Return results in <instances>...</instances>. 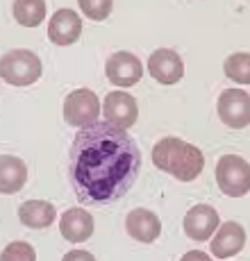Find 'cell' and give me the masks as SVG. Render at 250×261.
I'll return each instance as SVG.
<instances>
[{
    "instance_id": "30bf717a",
    "label": "cell",
    "mask_w": 250,
    "mask_h": 261,
    "mask_svg": "<svg viewBox=\"0 0 250 261\" xmlns=\"http://www.w3.org/2000/svg\"><path fill=\"white\" fill-rule=\"evenodd\" d=\"M246 245V229L234 220L221 223L218 229L214 232V237L209 239V250L216 259H230L234 254H239Z\"/></svg>"
},
{
    "instance_id": "5bb4252c",
    "label": "cell",
    "mask_w": 250,
    "mask_h": 261,
    "mask_svg": "<svg viewBox=\"0 0 250 261\" xmlns=\"http://www.w3.org/2000/svg\"><path fill=\"white\" fill-rule=\"evenodd\" d=\"M125 229H128L130 237L134 241H139V243H153V241H157L159 234H162V220H159V216L155 212L139 207L128 214V218H125Z\"/></svg>"
},
{
    "instance_id": "4fadbf2b",
    "label": "cell",
    "mask_w": 250,
    "mask_h": 261,
    "mask_svg": "<svg viewBox=\"0 0 250 261\" xmlns=\"http://www.w3.org/2000/svg\"><path fill=\"white\" fill-rule=\"evenodd\" d=\"M82 34V18L73 9H59L48 23V39L55 46H71Z\"/></svg>"
},
{
    "instance_id": "e0dca14e",
    "label": "cell",
    "mask_w": 250,
    "mask_h": 261,
    "mask_svg": "<svg viewBox=\"0 0 250 261\" xmlns=\"http://www.w3.org/2000/svg\"><path fill=\"white\" fill-rule=\"evenodd\" d=\"M14 18L23 28H37L46 18V0H14Z\"/></svg>"
},
{
    "instance_id": "9c48e42d",
    "label": "cell",
    "mask_w": 250,
    "mask_h": 261,
    "mask_svg": "<svg viewBox=\"0 0 250 261\" xmlns=\"http://www.w3.org/2000/svg\"><path fill=\"white\" fill-rule=\"evenodd\" d=\"M221 225V218H218V212L212 207V204H193L187 214H184V234H187L191 241H209L214 237V232Z\"/></svg>"
},
{
    "instance_id": "6da1fadb",
    "label": "cell",
    "mask_w": 250,
    "mask_h": 261,
    "mask_svg": "<svg viewBox=\"0 0 250 261\" xmlns=\"http://www.w3.org/2000/svg\"><path fill=\"white\" fill-rule=\"evenodd\" d=\"M139 168L137 141L105 120L80 129L71 145V179L84 204L100 207L123 198L137 182Z\"/></svg>"
},
{
    "instance_id": "8992f818",
    "label": "cell",
    "mask_w": 250,
    "mask_h": 261,
    "mask_svg": "<svg viewBox=\"0 0 250 261\" xmlns=\"http://www.w3.org/2000/svg\"><path fill=\"white\" fill-rule=\"evenodd\" d=\"M218 118L228 127L243 129L250 125V95L241 89H225L216 102Z\"/></svg>"
},
{
    "instance_id": "7c38bea8",
    "label": "cell",
    "mask_w": 250,
    "mask_h": 261,
    "mask_svg": "<svg viewBox=\"0 0 250 261\" xmlns=\"http://www.w3.org/2000/svg\"><path fill=\"white\" fill-rule=\"evenodd\" d=\"M93 229H96L93 216L82 207L66 209L59 218V232L68 243H84L93 237Z\"/></svg>"
},
{
    "instance_id": "44dd1931",
    "label": "cell",
    "mask_w": 250,
    "mask_h": 261,
    "mask_svg": "<svg viewBox=\"0 0 250 261\" xmlns=\"http://www.w3.org/2000/svg\"><path fill=\"white\" fill-rule=\"evenodd\" d=\"M62 261H96V257L89 250H71V252L64 254Z\"/></svg>"
},
{
    "instance_id": "3957f363",
    "label": "cell",
    "mask_w": 250,
    "mask_h": 261,
    "mask_svg": "<svg viewBox=\"0 0 250 261\" xmlns=\"http://www.w3.org/2000/svg\"><path fill=\"white\" fill-rule=\"evenodd\" d=\"M41 59L32 50H9L0 59V77L12 87H30L41 77Z\"/></svg>"
},
{
    "instance_id": "7402d4cb",
    "label": "cell",
    "mask_w": 250,
    "mask_h": 261,
    "mask_svg": "<svg viewBox=\"0 0 250 261\" xmlns=\"http://www.w3.org/2000/svg\"><path fill=\"white\" fill-rule=\"evenodd\" d=\"M180 261H212V257L207 252H203V250H189Z\"/></svg>"
},
{
    "instance_id": "2e32d148",
    "label": "cell",
    "mask_w": 250,
    "mask_h": 261,
    "mask_svg": "<svg viewBox=\"0 0 250 261\" xmlns=\"http://www.w3.org/2000/svg\"><path fill=\"white\" fill-rule=\"evenodd\" d=\"M57 218V209L48 200H25L18 207V220L30 229H46Z\"/></svg>"
},
{
    "instance_id": "5b68a950",
    "label": "cell",
    "mask_w": 250,
    "mask_h": 261,
    "mask_svg": "<svg viewBox=\"0 0 250 261\" xmlns=\"http://www.w3.org/2000/svg\"><path fill=\"white\" fill-rule=\"evenodd\" d=\"M100 114H103L100 100L91 89H75L64 100V120L71 127H89V125L98 123Z\"/></svg>"
},
{
    "instance_id": "d6986e66",
    "label": "cell",
    "mask_w": 250,
    "mask_h": 261,
    "mask_svg": "<svg viewBox=\"0 0 250 261\" xmlns=\"http://www.w3.org/2000/svg\"><path fill=\"white\" fill-rule=\"evenodd\" d=\"M0 261H37V250L25 241H12L3 250Z\"/></svg>"
},
{
    "instance_id": "52a82bcc",
    "label": "cell",
    "mask_w": 250,
    "mask_h": 261,
    "mask_svg": "<svg viewBox=\"0 0 250 261\" xmlns=\"http://www.w3.org/2000/svg\"><path fill=\"white\" fill-rule=\"evenodd\" d=\"M103 116H105V123L114 125L118 129H125L128 132L139 118V105L137 100L132 98L130 93L125 91H112L107 93L103 102Z\"/></svg>"
},
{
    "instance_id": "7a4b0ae2",
    "label": "cell",
    "mask_w": 250,
    "mask_h": 261,
    "mask_svg": "<svg viewBox=\"0 0 250 261\" xmlns=\"http://www.w3.org/2000/svg\"><path fill=\"white\" fill-rule=\"evenodd\" d=\"M153 164L180 182H193L205 168V157L193 143L178 137L159 139L153 148Z\"/></svg>"
},
{
    "instance_id": "8fae6325",
    "label": "cell",
    "mask_w": 250,
    "mask_h": 261,
    "mask_svg": "<svg viewBox=\"0 0 250 261\" xmlns=\"http://www.w3.org/2000/svg\"><path fill=\"white\" fill-rule=\"evenodd\" d=\"M148 73L159 84H178L184 75V64L171 48H157L148 57Z\"/></svg>"
},
{
    "instance_id": "ac0fdd59",
    "label": "cell",
    "mask_w": 250,
    "mask_h": 261,
    "mask_svg": "<svg viewBox=\"0 0 250 261\" xmlns=\"http://www.w3.org/2000/svg\"><path fill=\"white\" fill-rule=\"evenodd\" d=\"M223 71L232 82L250 84V53H234L225 59Z\"/></svg>"
},
{
    "instance_id": "9a60e30c",
    "label": "cell",
    "mask_w": 250,
    "mask_h": 261,
    "mask_svg": "<svg viewBox=\"0 0 250 261\" xmlns=\"http://www.w3.org/2000/svg\"><path fill=\"white\" fill-rule=\"evenodd\" d=\"M28 182V166L21 157L0 154V193L14 195Z\"/></svg>"
},
{
    "instance_id": "ba28073f",
    "label": "cell",
    "mask_w": 250,
    "mask_h": 261,
    "mask_svg": "<svg viewBox=\"0 0 250 261\" xmlns=\"http://www.w3.org/2000/svg\"><path fill=\"white\" fill-rule=\"evenodd\" d=\"M105 73H107V80L112 84H116V87H121V89H128V87L139 84V80L143 77V64L139 62L137 55L118 50V53H114L112 57L107 59Z\"/></svg>"
},
{
    "instance_id": "277c9868",
    "label": "cell",
    "mask_w": 250,
    "mask_h": 261,
    "mask_svg": "<svg viewBox=\"0 0 250 261\" xmlns=\"http://www.w3.org/2000/svg\"><path fill=\"white\" fill-rule=\"evenodd\" d=\"M216 184L228 198H243L250 191V164L239 154H223L216 162Z\"/></svg>"
},
{
    "instance_id": "ffe728a7",
    "label": "cell",
    "mask_w": 250,
    "mask_h": 261,
    "mask_svg": "<svg viewBox=\"0 0 250 261\" xmlns=\"http://www.w3.org/2000/svg\"><path fill=\"white\" fill-rule=\"evenodd\" d=\"M80 9L84 12V16H89L91 21H105L112 14L114 0H78Z\"/></svg>"
}]
</instances>
